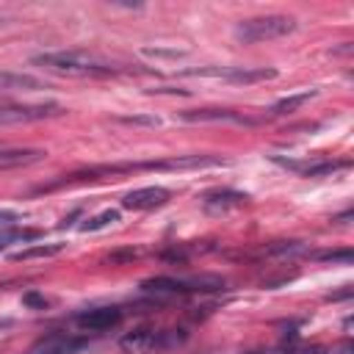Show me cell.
I'll list each match as a JSON object with an SVG mask.
<instances>
[{
  "label": "cell",
  "instance_id": "6da1fadb",
  "mask_svg": "<svg viewBox=\"0 0 354 354\" xmlns=\"http://www.w3.org/2000/svg\"><path fill=\"white\" fill-rule=\"evenodd\" d=\"M33 64H39L44 69H53L58 75H69V77H108V75L122 72L111 61L97 58L91 53H80V50L41 53V55H33Z\"/></svg>",
  "mask_w": 354,
  "mask_h": 354
},
{
  "label": "cell",
  "instance_id": "7a4b0ae2",
  "mask_svg": "<svg viewBox=\"0 0 354 354\" xmlns=\"http://www.w3.org/2000/svg\"><path fill=\"white\" fill-rule=\"evenodd\" d=\"M299 28V22L288 14H266V17H252V19H241L235 25V39L243 44H254V41H271V39H282L290 36Z\"/></svg>",
  "mask_w": 354,
  "mask_h": 354
},
{
  "label": "cell",
  "instance_id": "3957f363",
  "mask_svg": "<svg viewBox=\"0 0 354 354\" xmlns=\"http://www.w3.org/2000/svg\"><path fill=\"white\" fill-rule=\"evenodd\" d=\"M188 340L185 329H152V326H138L130 329L119 346L127 354H147V351H163V348H177Z\"/></svg>",
  "mask_w": 354,
  "mask_h": 354
},
{
  "label": "cell",
  "instance_id": "277c9868",
  "mask_svg": "<svg viewBox=\"0 0 354 354\" xmlns=\"http://www.w3.org/2000/svg\"><path fill=\"white\" fill-rule=\"evenodd\" d=\"M224 279L218 277H149L141 282L147 293H196V290H218Z\"/></svg>",
  "mask_w": 354,
  "mask_h": 354
},
{
  "label": "cell",
  "instance_id": "5b68a950",
  "mask_svg": "<svg viewBox=\"0 0 354 354\" xmlns=\"http://www.w3.org/2000/svg\"><path fill=\"white\" fill-rule=\"evenodd\" d=\"M61 113H64V105H58V102H33V105L0 102V124H28V122L53 119Z\"/></svg>",
  "mask_w": 354,
  "mask_h": 354
},
{
  "label": "cell",
  "instance_id": "8992f818",
  "mask_svg": "<svg viewBox=\"0 0 354 354\" xmlns=\"http://www.w3.org/2000/svg\"><path fill=\"white\" fill-rule=\"evenodd\" d=\"M194 77H221L230 83H257V80H271L277 77V69H249V66H199L188 69Z\"/></svg>",
  "mask_w": 354,
  "mask_h": 354
},
{
  "label": "cell",
  "instance_id": "52a82bcc",
  "mask_svg": "<svg viewBox=\"0 0 354 354\" xmlns=\"http://www.w3.org/2000/svg\"><path fill=\"white\" fill-rule=\"evenodd\" d=\"M88 340L80 335H69V332H50L41 340H36L28 354H77Z\"/></svg>",
  "mask_w": 354,
  "mask_h": 354
},
{
  "label": "cell",
  "instance_id": "ba28073f",
  "mask_svg": "<svg viewBox=\"0 0 354 354\" xmlns=\"http://www.w3.org/2000/svg\"><path fill=\"white\" fill-rule=\"evenodd\" d=\"M122 307H91V310H83L75 315V324L83 329V332H105L111 326H116L122 321Z\"/></svg>",
  "mask_w": 354,
  "mask_h": 354
},
{
  "label": "cell",
  "instance_id": "9c48e42d",
  "mask_svg": "<svg viewBox=\"0 0 354 354\" xmlns=\"http://www.w3.org/2000/svg\"><path fill=\"white\" fill-rule=\"evenodd\" d=\"M169 191L163 185H144V188H136L130 194L122 196V207L127 210H152V207H160L169 202Z\"/></svg>",
  "mask_w": 354,
  "mask_h": 354
},
{
  "label": "cell",
  "instance_id": "30bf717a",
  "mask_svg": "<svg viewBox=\"0 0 354 354\" xmlns=\"http://www.w3.org/2000/svg\"><path fill=\"white\" fill-rule=\"evenodd\" d=\"M183 122H232V124H254L257 119H249L238 111L230 108H196V111H183Z\"/></svg>",
  "mask_w": 354,
  "mask_h": 354
},
{
  "label": "cell",
  "instance_id": "8fae6325",
  "mask_svg": "<svg viewBox=\"0 0 354 354\" xmlns=\"http://www.w3.org/2000/svg\"><path fill=\"white\" fill-rule=\"evenodd\" d=\"M246 202H249V196L241 191H232V188H216L202 196V207L210 213H227L230 207H241Z\"/></svg>",
  "mask_w": 354,
  "mask_h": 354
},
{
  "label": "cell",
  "instance_id": "7c38bea8",
  "mask_svg": "<svg viewBox=\"0 0 354 354\" xmlns=\"http://www.w3.org/2000/svg\"><path fill=\"white\" fill-rule=\"evenodd\" d=\"M274 160L299 171L301 177H324V174H335L348 166V160H313V163H296V160H282V158H274Z\"/></svg>",
  "mask_w": 354,
  "mask_h": 354
},
{
  "label": "cell",
  "instance_id": "4fadbf2b",
  "mask_svg": "<svg viewBox=\"0 0 354 354\" xmlns=\"http://www.w3.org/2000/svg\"><path fill=\"white\" fill-rule=\"evenodd\" d=\"M47 83L28 72H0V91H41Z\"/></svg>",
  "mask_w": 354,
  "mask_h": 354
},
{
  "label": "cell",
  "instance_id": "5bb4252c",
  "mask_svg": "<svg viewBox=\"0 0 354 354\" xmlns=\"http://www.w3.org/2000/svg\"><path fill=\"white\" fill-rule=\"evenodd\" d=\"M44 155H47L44 149H28V147H0V169L30 166V163H39Z\"/></svg>",
  "mask_w": 354,
  "mask_h": 354
},
{
  "label": "cell",
  "instance_id": "9a60e30c",
  "mask_svg": "<svg viewBox=\"0 0 354 354\" xmlns=\"http://www.w3.org/2000/svg\"><path fill=\"white\" fill-rule=\"evenodd\" d=\"M315 97V91H299V94H290V97H282V100H277L271 108H268V113L271 116H288V113H293V111H299L304 102H310Z\"/></svg>",
  "mask_w": 354,
  "mask_h": 354
},
{
  "label": "cell",
  "instance_id": "2e32d148",
  "mask_svg": "<svg viewBox=\"0 0 354 354\" xmlns=\"http://www.w3.org/2000/svg\"><path fill=\"white\" fill-rule=\"evenodd\" d=\"M41 235V230H33V227H3L0 230V249H6L8 243H28V241H36Z\"/></svg>",
  "mask_w": 354,
  "mask_h": 354
},
{
  "label": "cell",
  "instance_id": "e0dca14e",
  "mask_svg": "<svg viewBox=\"0 0 354 354\" xmlns=\"http://www.w3.org/2000/svg\"><path fill=\"white\" fill-rule=\"evenodd\" d=\"M61 252H64V243H36V246L14 252L11 260H36V257H53V254H61Z\"/></svg>",
  "mask_w": 354,
  "mask_h": 354
},
{
  "label": "cell",
  "instance_id": "ac0fdd59",
  "mask_svg": "<svg viewBox=\"0 0 354 354\" xmlns=\"http://www.w3.org/2000/svg\"><path fill=\"white\" fill-rule=\"evenodd\" d=\"M113 221H119V210H102V213L86 218V221L80 224V230H83V232H94V230H102V227H108V224H113Z\"/></svg>",
  "mask_w": 354,
  "mask_h": 354
},
{
  "label": "cell",
  "instance_id": "d6986e66",
  "mask_svg": "<svg viewBox=\"0 0 354 354\" xmlns=\"http://www.w3.org/2000/svg\"><path fill=\"white\" fill-rule=\"evenodd\" d=\"M113 122L130 124V127H158L160 124L158 116H144V113H138V116H113Z\"/></svg>",
  "mask_w": 354,
  "mask_h": 354
},
{
  "label": "cell",
  "instance_id": "ffe728a7",
  "mask_svg": "<svg viewBox=\"0 0 354 354\" xmlns=\"http://www.w3.org/2000/svg\"><path fill=\"white\" fill-rule=\"evenodd\" d=\"M351 249H337V252H321L318 254V260H324V263H343V266H348L351 263Z\"/></svg>",
  "mask_w": 354,
  "mask_h": 354
},
{
  "label": "cell",
  "instance_id": "44dd1931",
  "mask_svg": "<svg viewBox=\"0 0 354 354\" xmlns=\"http://www.w3.org/2000/svg\"><path fill=\"white\" fill-rule=\"evenodd\" d=\"M22 304H25V307H33V310H44L50 301H47V296H41V293H36V290H28V293L22 296Z\"/></svg>",
  "mask_w": 354,
  "mask_h": 354
},
{
  "label": "cell",
  "instance_id": "7402d4cb",
  "mask_svg": "<svg viewBox=\"0 0 354 354\" xmlns=\"http://www.w3.org/2000/svg\"><path fill=\"white\" fill-rule=\"evenodd\" d=\"M144 55H163V58H180L183 50H152V47H144Z\"/></svg>",
  "mask_w": 354,
  "mask_h": 354
},
{
  "label": "cell",
  "instance_id": "603a6c76",
  "mask_svg": "<svg viewBox=\"0 0 354 354\" xmlns=\"http://www.w3.org/2000/svg\"><path fill=\"white\" fill-rule=\"evenodd\" d=\"M133 257H138V249H124V252H113V254H108V260H111V263H119V260H133Z\"/></svg>",
  "mask_w": 354,
  "mask_h": 354
},
{
  "label": "cell",
  "instance_id": "cb8c5ba5",
  "mask_svg": "<svg viewBox=\"0 0 354 354\" xmlns=\"http://www.w3.org/2000/svg\"><path fill=\"white\" fill-rule=\"evenodd\" d=\"M17 218H19V216H17L14 210H0V224H6V227H8V224H14Z\"/></svg>",
  "mask_w": 354,
  "mask_h": 354
},
{
  "label": "cell",
  "instance_id": "d4e9b609",
  "mask_svg": "<svg viewBox=\"0 0 354 354\" xmlns=\"http://www.w3.org/2000/svg\"><path fill=\"white\" fill-rule=\"evenodd\" d=\"M0 252H3V249H0Z\"/></svg>",
  "mask_w": 354,
  "mask_h": 354
}]
</instances>
